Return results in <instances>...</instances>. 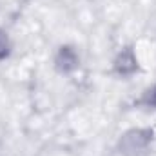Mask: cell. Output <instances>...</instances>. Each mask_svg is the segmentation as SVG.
<instances>
[{"label":"cell","mask_w":156,"mask_h":156,"mask_svg":"<svg viewBox=\"0 0 156 156\" xmlns=\"http://www.w3.org/2000/svg\"><path fill=\"white\" fill-rule=\"evenodd\" d=\"M147 104L154 105L156 107V85L153 87V91H149V96H147Z\"/></svg>","instance_id":"2"},{"label":"cell","mask_w":156,"mask_h":156,"mask_svg":"<svg viewBox=\"0 0 156 156\" xmlns=\"http://www.w3.org/2000/svg\"><path fill=\"white\" fill-rule=\"evenodd\" d=\"M7 53H9V42H7V37H5L4 33H0V58H4Z\"/></svg>","instance_id":"1"}]
</instances>
